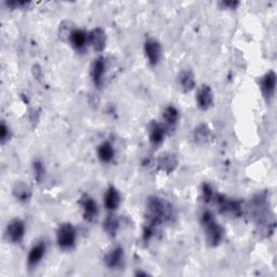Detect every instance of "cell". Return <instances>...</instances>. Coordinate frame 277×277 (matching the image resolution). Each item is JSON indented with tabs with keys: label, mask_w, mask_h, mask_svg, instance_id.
<instances>
[{
	"label": "cell",
	"mask_w": 277,
	"mask_h": 277,
	"mask_svg": "<svg viewBox=\"0 0 277 277\" xmlns=\"http://www.w3.org/2000/svg\"><path fill=\"white\" fill-rule=\"evenodd\" d=\"M166 136V128L162 125L153 122L149 125V141L154 145L160 144Z\"/></svg>",
	"instance_id": "e0dca14e"
},
{
	"label": "cell",
	"mask_w": 277,
	"mask_h": 277,
	"mask_svg": "<svg viewBox=\"0 0 277 277\" xmlns=\"http://www.w3.org/2000/svg\"><path fill=\"white\" fill-rule=\"evenodd\" d=\"M74 30H75V28H74V25H73L72 22L63 21L60 24V27H59L60 38L63 39V40L69 39V38H71V36H72Z\"/></svg>",
	"instance_id": "cb8c5ba5"
},
{
	"label": "cell",
	"mask_w": 277,
	"mask_h": 277,
	"mask_svg": "<svg viewBox=\"0 0 277 277\" xmlns=\"http://www.w3.org/2000/svg\"><path fill=\"white\" fill-rule=\"evenodd\" d=\"M121 194L116 190V187L110 186L109 190L106 191L105 197H104V205L106 207V209L114 211L121 205Z\"/></svg>",
	"instance_id": "9a60e30c"
},
{
	"label": "cell",
	"mask_w": 277,
	"mask_h": 277,
	"mask_svg": "<svg viewBox=\"0 0 277 277\" xmlns=\"http://www.w3.org/2000/svg\"><path fill=\"white\" fill-rule=\"evenodd\" d=\"M201 192H203V199L206 203H210V201L215 197V193H213L212 187L210 186V184L208 183H204L203 186H201Z\"/></svg>",
	"instance_id": "484cf974"
},
{
	"label": "cell",
	"mask_w": 277,
	"mask_h": 277,
	"mask_svg": "<svg viewBox=\"0 0 277 277\" xmlns=\"http://www.w3.org/2000/svg\"><path fill=\"white\" fill-rule=\"evenodd\" d=\"M59 246L62 249H71L76 243V231L71 223H63L59 226L56 233Z\"/></svg>",
	"instance_id": "277c9868"
},
{
	"label": "cell",
	"mask_w": 277,
	"mask_h": 277,
	"mask_svg": "<svg viewBox=\"0 0 277 277\" xmlns=\"http://www.w3.org/2000/svg\"><path fill=\"white\" fill-rule=\"evenodd\" d=\"M28 3H29V2H26V1H8V2H5V4H7L8 7L12 8V9L27 7Z\"/></svg>",
	"instance_id": "83f0119b"
},
{
	"label": "cell",
	"mask_w": 277,
	"mask_h": 277,
	"mask_svg": "<svg viewBox=\"0 0 277 277\" xmlns=\"http://www.w3.org/2000/svg\"><path fill=\"white\" fill-rule=\"evenodd\" d=\"M10 138V129L8 128V126L5 125L4 122L1 123L0 126V138H1V143L3 144L5 141L9 140Z\"/></svg>",
	"instance_id": "4316f807"
},
{
	"label": "cell",
	"mask_w": 277,
	"mask_h": 277,
	"mask_svg": "<svg viewBox=\"0 0 277 277\" xmlns=\"http://www.w3.org/2000/svg\"><path fill=\"white\" fill-rule=\"evenodd\" d=\"M80 205L83 207L84 218L87 221L92 222L98 216V205L92 197L88 194H85L80 198Z\"/></svg>",
	"instance_id": "ba28073f"
},
{
	"label": "cell",
	"mask_w": 277,
	"mask_h": 277,
	"mask_svg": "<svg viewBox=\"0 0 277 277\" xmlns=\"http://www.w3.org/2000/svg\"><path fill=\"white\" fill-rule=\"evenodd\" d=\"M220 5L223 9H236L238 5H239V2L238 1H222V2H220Z\"/></svg>",
	"instance_id": "f1b7e54d"
},
{
	"label": "cell",
	"mask_w": 277,
	"mask_h": 277,
	"mask_svg": "<svg viewBox=\"0 0 277 277\" xmlns=\"http://www.w3.org/2000/svg\"><path fill=\"white\" fill-rule=\"evenodd\" d=\"M103 229L106 234L111 237H115L119 230V220L115 215H109L103 222Z\"/></svg>",
	"instance_id": "7402d4cb"
},
{
	"label": "cell",
	"mask_w": 277,
	"mask_h": 277,
	"mask_svg": "<svg viewBox=\"0 0 277 277\" xmlns=\"http://www.w3.org/2000/svg\"><path fill=\"white\" fill-rule=\"evenodd\" d=\"M105 264L110 269H118L124 264V250L122 247H116L112 249L104 258Z\"/></svg>",
	"instance_id": "4fadbf2b"
},
{
	"label": "cell",
	"mask_w": 277,
	"mask_h": 277,
	"mask_svg": "<svg viewBox=\"0 0 277 277\" xmlns=\"http://www.w3.org/2000/svg\"><path fill=\"white\" fill-rule=\"evenodd\" d=\"M13 196L22 203H26L31 198V188L28 184L24 183V182H17L13 187Z\"/></svg>",
	"instance_id": "d6986e66"
},
{
	"label": "cell",
	"mask_w": 277,
	"mask_h": 277,
	"mask_svg": "<svg viewBox=\"0 0 277 277\" xmlns=\"http://www.w3.org/2000/svg\"><path fill=\"white\" fill-rule=\"evenodd\" d=\"M46 253V245L43 242H40L38 244H36L35 246L30 249L28 258H27V264L29 268H35L37 267L41 259L45 256Z\"/></svg>",
	"instance_id": "5bb4252c"
},
{
	"label": "cell",
	"mask_w": 277,
	"mask_h": 277,
	"mask_svg": "<svg viewBox=\"0 0 277 277\" xmlns=\"http://www.w3.org/2000/svg\"><path fill=\"white\" fill-rule=\"evenodd\" d=\"M261 88L266 98L269 100L273 98L276 89V74L273 71H270L264 75L261 80Z\"/></svg>",
	"instance_id": "7c38bea8"
},
{
	"label": "cell",
	"mask_w": 277,
	"mask_h": 277,
	"mask_svg": "<svg viewBox=\"0 0 277 277\" xmlns=\"http://www.w3.org/2000/svg\"><path fill=\"white\" fill-rule=\"evenodd\" d=\"M198 108L203 111L210 109L213 104V92L208 85H201L196 94Z\"/></svg>",
	"instance_id": "52a82bcc"
},
{
	"label": "cell",
	"mask_w": 277,
	"mask_h": 277,
	"mask_svg": "<svg viewBox=\"0 0 277 277\" xmlns=\"http://www.w3.org/2000/svg\"><path fill=\"white\" fill-rule=\"evenodd\" d=\"M157 166L161 171L166 173H171L178 167V158L173 153H162L157 159Z\"/></svg>",
	"instance_id": "9c48e42d"
},
{
	"label": "cell",
	"mask_w": 277,
	"mask_h": 277,
	"mask_svg": "<svg viewBox=\"0 0 277 277\" xmlns=\"http://www.w3.org/2000/svg\"><path fill=\"white\" fill-rule=\"evenodd\" d=\"M89 43L92 46L94 51L97 52H102L105 49V43H106V36L105 31L101 28L97 27L92 29L89 34Z\"/></svg>",
	"instance_id": "8fae6325"
},
{
	"label": "cell",
	"mask_w": 277,
	"mask_h": 277,
	"mask_svg": "<svg viewBox=\"0 0 277 277\" xmlns=\"http://www.w3.org/2000/svg\"><path fill=\"white\" fill-rule=\"evenodd\" d=\"M200 221L205 229L207 244L211 247L218 246V245L221 243L224 234L222 226L216 221L215 216L212 215V212L208 210L201 215Z\"/></svg>",
	"instance_id": "7a4b0ae2"
},
{
	"label": "cell",
	"mask_w": 277,
	"mask_h": 277,
	"mask_svg": "<svg viewBox=\"0 0 277 277\" xmlns=\"http://www.w3.org/2000/svg\"><path fill=\"white\" fill-rule=\"evenodd\" d=\"M216 204L219 207L220 212L224 213V215H230L234 218H239L243 215V206L241 200H234L230 199L223 194H215Z\"/></svg>",
	"instance_id": "3957f363"
},
{
	"label": "cell",
	"mask_w": 277,
	"mask_h": 277,
	"mask_svg": "<svg viewBox=\"0 0 277 277\" xmlns=\"http://www.w3.org/2000/svg\"><path fill=\"white\" fill-rule=\"evenodd\" d=\"M31 71H33V75H34V77L36 79H39L40 78V76H41V68H40L39 65H37V64L34 65Z\"/></svg>",
	"instance_id": "f546056e"
},
{
	"label": "cell",
	"mask_w": 277,
	"mask_h": 277,
	"mask_svg": "<svg viewBox=\"0 0 277 277\" xmlns=\"http://www.w3.org/2000/svg\"><path fill=\"white\" fill-rule=\"evenodd\" d=\"M144 52L150 65H157L161 58V46L155 38H147L144 42Z\"/></svg>",
	"instance_id": "5b68a950"
},
{
	"label": "cell",
	"mask_w": 277,
	"mask_h": 277,
	"mask_svg": "<svg viewBox=\"0 0 277 277\" xmlns=\"http://www.w3.org/2000/svg\"><path fill=\"white\" fill-rule=\"evenodd\" d=\"M105 68H106L105 59L102 58V56H100V58L94 60V62L91 65V71H90L91 78L93 84L98 88H100L103 84V76L105 73Z\"/></svg>",
	"instance_id": "30bf717a"
},
{
	"label": "cell",
	"mask_w": 277,
	"mask_h": 277,
	"mask_svg": "<svg viewBox=\"0 0 277 277\" xmlns=\"http://www.w3.org/2000/svg\"><path fill=\"white\" fill-rule=\"evenodd\" d=\"M25 234V224L21 219H13L8 223L5 235L11 243H20Z\"/></svg>",
	"instance_id": "8992f818"
},
{
	"label": "cell",
	"mask_w": 277,
	"mask_h": 277,
	"mask_svg": "<svg viewBox=\"0 0 277 277\" xmlns=\"http://www.w3.org/2000/svg\"><path fill=\"white\" fill-rule=\"evenodd\" d=\"M179 116H180L179 111L177 110V108H174V106H172V105L167 106L165 111H163V114H162L163 121H165V123L168 126H170V127H172V126H174L175 124L178 123Z\"/></svg>",
	"instance_id": "603a6c76"
},
{
	"label": "cell",
	"mask_w": 277,
	"mask_h": 277,
	"mask_svg": "<svg viewBox=\"0 0 277 277\" xmlns=\"http://www.w3.org/2000/svg\"><path fill=\"white\" fill-rule=\"evenodd\" d=\"M33 170H34V175H35V179L40 182L41 179L43 178V175H45V166H43V163L40 160H35L33 163Z\"/></svg>",
	"instance_id": "d4e9b609"
},
{
	"label": "cell",
	"mask_w": 277,
	"mask_h": 277,
	"mask_svg": "<svg viewBox=\"0 0 277 277\" xmlns=\"http://www.w3.org/2000/svg\"><path fill=\"white\" fill-rule=\"evenodd\" d=\"M179 85L184 92H190L194 89L195 85H196V80H195V75L191 69H184V71L180 73Z\"/></svg>",
	"instance_id": "2e32d148"
},
{
	"label": "cell",
	"mask_w": 277,
	"mask_h": 277,
	"mask_svg": "<svg viewBox=\"0 0 277 277\" xmlns=\"http://www.w3.org/2000/svg\"><path fill=\"white\" fill-rule=\"evenodd\" d=\"M98 156L101 161L110 162L115 156V150L110 142H103L98 147Z\"/></svg>",
	"instance_id": "44dd1931"
},
{
	"label": "cell",
	"mask_w": 277,
	"mask_h": 277,
	"mask_svg": "<svg viewBox=\"0 0 277 277\" xmlns=\"http://www.w3.org/2000/svg\"><path fill=\"white\" fill-rule=\"evenodd\" d=\"M69 41H71L75 49L81 50L87 46L88 42H89V36H88V34L84 30L75 29L73 31L71 38H69Z\"/></svg>",
	"instance_id": "ffe728a7"
},
{
	"label": "cell",
	"mask_w": 277,
	"mask_h": 277,
	"mask_svg": "<svg viewBox=\"0 0 277 277\" xmlns=\"http://www.w3.org/2000/svg\"><path fill=\"white\" fill-rule=\"evenodd\" d=\"M212 138L210 128L206 124L198 125L194 130V141L197 144H207Z\"/></svg>",
	"instance_id": "ac0fdd59"
},
{
	"label": "cell",
	"mask_w": 277,
	"mask_h": 277,
	"mask_svg": "<svg viewBox=\"0 0 277 277\" xmlns=\"http://www.w3.org/2000/svg\"><path fill=\"white\" fill-rule=\"evenodd\" d=\"M147 220L160 225L161 223L171 222L175 218V211L171 204L160 197L153 196L147 199Z\"/></svg>",
	"instance_id": "6da1fadb"
},
{
	"label": "cell",
	"mask_w": 277,
	"mask_h": 277,
	"mask_svg": "<svg viewBox=\"0 0 277 277\" xmlns=\"http://www.w3.org/2000/svg\"><path fill=\"white\" fill-rule=\"evenodd\" d=\"M137 276H141V275H144V276H147V273H143V272H138L137 274H136Z\"/></svg>",
	"instance_id": "4dcf8cb0"
}]
</instances>
